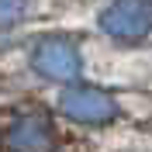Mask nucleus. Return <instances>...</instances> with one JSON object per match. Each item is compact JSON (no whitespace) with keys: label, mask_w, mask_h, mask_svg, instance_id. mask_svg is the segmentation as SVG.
I'll use <instances>...</instances> for the list:
<instances>
[{"label":"nucleus","mask_w":152,"mask_h":152,"mask_svg":"<svg viewBox=\"0 0 152 152\" xmlns=\"http://www.w3.org/2000/svg\"><path fill=\"white\" fill-rule=\"evenodd\" d=\"M31 14V0H0V31L14 28Z\"/></svg>","instance_id":"nucleus-5"},{"label":"nucleus","mask_w":152,"mask_h":152,"mask_svg":"<svg viewBox=\"0 0 152 152\" xmlns=\"http://www.w3.org/2000/svg\"><path fill=\"white\" fill-rule=\"evenodd\" d=\"M10 152H56V128L45 114H21L7 132Z\"/></svg>","instance_id":"nucleus-4"},{"label":"nucleus","mask_w":152,"mask_h":152,"mask_svg":"<svg viewBox=\"0 0 152 152\" xmlns=\"http://www.w3.org/2000/svg\"><path fill=\"white\" fill-rule=\"evenodd\" d=\"M59 111L80 124H107L118 118V100L100 86L66 83V90L59 94Z\"/></svg>","instance_id":"nucleus-3"},{"label":"nucleus","mask_w":152,"mask_h":152,"mask_svg":"<svg viewBox=\"0 0 152 152\" xmlns=\"http://www.w3.org/2000/svg\"><path fill=\"white\" fill-rule=\"evenodd\" d=\"M97 28L118 45H138L152 35V0H111L97 14Z\"/></svg>","instance_id":"nucleus-1"},{"label":"nucleus","mask_w":152,"mask_h":152,"mask_svg":"<svg viewBox=\"0 0 152 152\" xmlns=\"http://www.w3.org/2000/svg\"><path fill=\"white\" fill-rule=\"evenodd\" d=\"M28 62H31V69L42 80H52V83H73L83 73V56H80L76 42H69L62 35L38 38L35 45H31V59Z\"/></svg>","instance_id":"nucleus-2"}]
</instances>
